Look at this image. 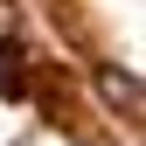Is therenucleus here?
Masks as SVG:
<instances>
[{
    "instance_id": "nucleus-1",
    "label": "nucleus",
    "mask_w": 146,
    "mask_h": 146,
    "mask_svg": "<svg viewBox=\"0 0 146 146\" xmlns=\"http://www.w3.org/2000/svg\"><path fill=\"white\" fill-rule=\"evenodd\" d=\"M98 98H104V104H125V111H139V84L125 77V70H98Z\"/></svg>"
}]
</instances>
